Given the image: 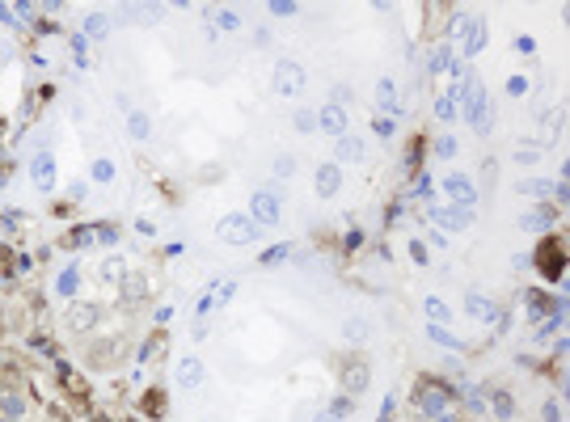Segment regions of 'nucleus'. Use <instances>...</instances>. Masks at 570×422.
Returning <instances> with one entry per match:
<instances>
[{
	"mask_svg": "<svg viewBox=\"0 0 570 422\" xmlns=\"http://www.w3.org/2000/svg\"><path fill=\"white\" fill-rule=\"evenodd\" d=\"M216 233H220V241H229V245H254L258 241V224L250 215H224L216 224Z\"/></svg>",
	"mask_w": 570,
	"mask_h": 422,
	"instance_id": "obj_1",
	"label": "nucleus"
},
{
	"mask_svg": "<svg viewBox=\"0 0 570 422\" xmlns=\"http://www.w3.org/2000/svg\"><path fill=\"white\" fill-rule=\"evenodd\" d=\"M250 220L262 228V224H279V198L270 194V190H258L254 194V203H250Z\"/></svg>",
	"mask_w": 570,
	"mask_h": 422,
	"instance_id": "obj_2",
	"label": "nucleus"
},
{
	"mask_svg": "<svg viewBox=\"0 0 570 422\" xmlns=\"http://www.w3.org/2000/svg\"><path fill=\"white\" fill-rule=\"evenodd\" d=\"M275 89L279 93H300L305 89V68L292 64V60H279L275 64Z\"/></svg>",
	"mask_w": 570,
	"mask_h": 422,
	"instance_id": "obj_3",
	"label": "nucleus"
},
{
	"mask_svg": "<svg viewBox=\"0 0 570 422\" xmlns=\"http://www.w3.org/2000/svg\"><path fill=\"white\" fill-rule=\"evenodd\" d=\"M173 376H178V388H199L203 384V359L199 355H182Z\"/></svg>",
	"mask_w": 570,
	"mask_h": 422,
	"instance_id": "obj_4",
	"label": "nucleus"
},
{
	"mask_svg": "<svg viewBox=\"0 0 570 422\" xmlns=\"http://www.w3.org/2000/svg\"><path fill=\"white\" fill-rule=\"evenodd\" d=\"M317 131L342 140V135H346V110H342V106H326V110L317 114Z\"/></svg>",
	"mask_w": 570,
	"mask_h": 422,
	"instance_id": "obj_5",
	"label": "nucleus"
},
{
	"mask_svg": "<svg viewBox=\"0 0 570 422\" xmlns=\"http://www.w3.org/2000/svg\"><path fill=\"white\" fill-rule=\"evenodd\" d=\"M443 190H448V198L456 207H474V198H478V190H474V182L469 178H448L443 182Z\"/></svg>",
	"mask_w": 570,
	"mask_h": 422,
	"instance_id": "obj_6",
	"label": "nucleus"
},
{
	"mask_svg": "<svg viewBox=\"0 0 570 422\" xmlns=\"http://www.w3.org/2000/svg\"><path fill=\"white\" fill-rule=\"evenodd\" d=\"M338 186H342L338 165H321V169H317V194H321V198H334V194H338Z\"/></svg>",
	"mask_w": 570,
	"mask_h": 422,
	"instance_id": "obj_7",
	"label": "nucleus"
},
{
	"mask_svg": "<svg viewBox=\"0 0 570 422\" xmlns=\"http://www.w3.org/2000/svg\"><path fill=\"white\" fill-rule=\"evenodd\" d=\"M30 173H34V186H42V190H51V186H55V161L47 157V153H38V157H34Z\"/></svg>",
	"mask_w": 570,
	"mask_h": 422,
	"instance_id": "obj_8",
	"label": "nucleus"
},
{
	"mask_svg": "<svg viewBox=\"0 0 570 422\" xmlns=\"http://www.w3.org/2000/svg\"><path fill=\"white\" fill-rule=\"evenodd\" d=\"M435 220H439L443 228H465L469 220H474V207H439Z\"/></svg>",
	"mask_w": 570,
	"mask_h": 422,
	"instance_id": "obj_9",
	"label": "nucleus"
},
{
	"mask_svg": "<svg viewBox=\"0 0 570 422\" xmlns=\"http://www.w3.org/2000/svg\"><path fill=\"white\" fill-rule=\"evenodd\" d=\"M465 304H469V313H474V317H482V321H494V317H499V313H494V304L486 300V295H474V291H469V295H465Z\"/></svg>",
	"mask_w": 570,
	"mask_h": 422,
	"instance_id": "obj_10",
	"label": "nucleus"
},
{
	"mask_svg": "<svg viewBox=\"0 0 570 422\" xmlns=\"http://www.w3.org/2000/svg\"><path fill=\"white\" fill-rule=\"evenodd\" d=\"M359 157H363V140L342 135V140H338V161H359Z\"/></svg>",
	"mask_w": 570,
	"mask_h": 422,
	"instance_id": "obj_11",
	"label": "nucleus"
},
{
	"mask_svg": "<svg viewBox=\"0 0 570 422\" xmlns=\"http://www.w3.org/2000/svg\"><path fill=\"white\" fill-rule=\"evenodd\" d=\"M122 270H127V262H122V258H106V262H102V279H106V283H118Z\"/></svg>",
	"mask_w": 570,
	"mask_h": 422,
	"instance_id": "obj_12",
	"label": "nucleus"
},
{
	"mask_svg": "<svg viewBox=\"0 0 570 422\" xmlns=\"http://www.w3.org/2000/svg\"><path fill=\"white\" fill-rule=\"evenodd\" d=\"M148 131H153V127H148L144 114H127V135L131 140H148Z\"/></svg>",
	"mask_w": 570,
	"mask_h": 422,
	"instance_id": "obj_13",
	"label": "nucleus"
},
{
	"mask_svg": "<svg viewBox=\"0 0 570 422\" xmlns=\"http://www.w3.org/2000/svg\"><path fill=\"white\" fill-rule=\"evenodd\" d=\"M292 127L296 131H317V110H296L292 114Z\"/></svg>",
	"mask_w": 570,
	"mask_h": 422,
	"instance_id": "obj_14",
	"label": "nucleus"
},
{
	"mask_svg": "<svg viewBox=\"0 0 570 422\" xmlns=\"http://www.w3.org/2000/svg\"><path fill=\"white\" fill-rule=\"evenodd\" d=\"M93 317H97V308H93V304H77V308H72V326L85 330V326H93Z\"/></svg>",
	"mask_w": 570,
	"mask_h": 422,
	"instance_id": "obj_15",
	"label": "nucleus"
},
{
	"mask_svg": "<svg viewBox=\"0 0 570 422\" xmlns=\"http://www.w3.org/2000/svg\"><path fill=\"white\" fill-rule=\"evenodd\" d=\"M342 334L351 338V342H363V338H367V321H363V317H351V321L342 326Z\"/></svg>",
	"mask_w": 570,
	"mask_h": 422,
	"instance_id": "obj_16",
	"label": "nucleus"
},
{
	"mask_svg": "<svg viewBox=\"0 0 570 422\" xmlns=\"http://www.w3.org/2000/svg\"><path fill=\"white\" fill-rule=\"evenodd\" d=\"M427 317L435 321V326H443V321H452V313H448V304H443V300H435V295H431V300H427Z\"/></svg>",
	"mask_w": 570,
	"mask_h": 422,
	"instance_id": "obj_17",
	"label": "nucleus"
},
{
	"mask_svg": "<svg viewBox=\"0 0 570 422\" xmlns=\"http://www.w3.org/2000/svg\"><path fill=\"white\" fill-rule=\"evenodd\" d=\"M55 291H60V295H68V300H72V295H77V270H64V275L55 279Z\"/></svg>",
	"mask_w": 570,
	"mask_h": 422,
	"instance_id": "obj_18",
	"label": "nucleus"
},
{
	"mask_svg": "<svg viewBox=\"0 0 570 422\" xmlns=\"http://www.w3.org/2000/svg\"><path fill=\"white\" fill-rule=\"evenodd\" d=\"M545 224H549V211H545V207L532 211V215H524V228H528V233H541Z\"/></svg>",
	"mask_w": 570,
	"mask_h": 422,
	"instance_id": "obj_19",
	"label": "nucleus"
},
{
	"mask_svg": "<svg viewBox=\"0 0 570 422\" xmlns=\"http://www.w3.org/2000/svg\"><path fill=\"white\" fill-rule=\"evenodd\" d=\"M376 97H380V106H398V89H393V81H380V89H376Z\"/></svg>",
	"mask_w": 570,
	"mask_h": 422,
	"instance_id": "obj_20",
	"label": "nucleus"
},
{
	"mask_svg": "<svg viewBox=\"0 0 570 422\" xmlns=\"http://www.w3.org/2000/svg\"><path fill=\"white\" fill-rule=\"evenodd\" d=\"M114 178V165L110 161H93V182H110Z\"/></svg>",
	"mask_w": 570,
	"mask_h": 422,
	"instance_id": "obj_21",
	"label": "nucleus"
},
{
	"mask_svg": "<svg viewBox=\"0 0 570 422\" xmlns=\"http://www.w3.org/2000/svg\"><path fill=\"white\" fill-rule=\"evenodd\" d=\"M220 30H241V13L224 9V13H220Z\"/></svg>",
	"mask_w": 570,
	"mask_h": 422,
	"instance_id": "obj_22",
	"label": "nucleus"
},
{
	"mask_svg": "<svg viewBox=\"0 0 570 422\" xmlns=\"http://www.w3.org/2000/svg\"><path fill=\"white\" fill-rule=\"evenodd\" d=\"M431 338H435V342H443V346H461L448 330H443V326H431Z\"/></svg>",
	"mask_w": 570,
	"mask_h": 422,
	"instance_id": "obj_23",
	"label": "nucleus"
},
{
	"mask_svg": "<svg viewBox=\"0 0 570 422\" xmlns=\"http://www.w3.org/2000/svg\"><path fill=\"white\" fill-rule=\"evenodd\" d=\"M435 153H439V157H456V140H452V135H443Z\"/></svg>",
	"mask_w": 570,
	"mask_h": 422,
	"instance_id": "obj_24",
	"label": "nucleus"
},
{
	"mask_svg": "<svg viewBox=\"0 0 570 422\" xmlns=\"http://www.w3.org/2000/svg\"><path fill=\"white\" fill-rule=\"evenodd\" d=\"M519 190H524V194H545V190H549V182H541V178H532V182H524V186H519Z\"/></svg>",
	"mask_w": 570,
	"mask_h": 422,
	"instance_id": "obj_25",
	"label": "nucleus"
},
{
	"mask_svg": "<svg viewBox=\"0 0 570 422\" xmlns=\"http://www.w3.org/2000/svg\"><path fill=\"white\" fill-rule=\"evenodd\" d=\"M452 110H456V102H452V97H439V106H435V114H439V118H452Z\"/></svg>",
	"mask_w": 570,
	"mask_h": 422,
	"instance_id": "obj_26",
	"label": "nucleus"
},
{
	"mask_svg": "<svg viewBox=\"0 0 570 422\" xmlns=\"http://www.w3.org/2000/svg\"><path fill=\"white\" fill-rule=\"evenodd\" d=\"M287 254H292V245H275V250H270V254H262V258H266V262H283Z\"/></svg>",
	"mask_w": 570,
	"mask_h": 422,
	"instance_id": "obj_27",
	"label": "nucleus"
},
{
	"mask_svg": "<svg viewBox=\"0 0 570 422\" xmlns=\"http://www.w3.org/2000/svg\"><path fill=\"white\" fill-rule=\"evenodd\" d=\"M524 89H528V81H524V77H511V81H507V93H511V97H519Z\"/></svg>",
	"mask_w": 570,
	"mask_h": 422,
	"instance_id": "obj_28",
	"label": "nucleus"
},
{
	"mask_svg": "<svg viewBox=\"0 0 570 422\" xmlns=\"http://www.w3.org/2000/svg\"><path fill=\"white\" fill-rule=\"evenodd\" d=\"M346 384L359 388V384H363V367H346Z\"/></svg>",
	"mask_w": 570,
	"mask_h": 422,
	"instance_id": "obj_29",
	"label": "nucleus"
},
{
	"mask_svg": "<svg viewBox=\"0 0 570 422\" xmlns=\"http://www.w3.org/2000/svg\"><path fill=\"white\" fill-rule=\"evenodd\" d=\"M85 30H89V34H106V21H102V17H89Z\"/></svg>",
	"mask_w": 570,
	"mask_h": 422,
	"instance_id": "obj_30",
	"label": "nucleus"
},
{
	"mask_svg": "<svg viewBox=\"0 0 570 422\" xmlns=\"http://www.w3.org/2000/svg\"><path fill=\"white\" fill-rule=\"evenodd\" d=\"M317 422H338V410H326V414H321Z\"/></svg>",
	"mask_w": 570,
	"mask_h": 422,
	"instance_id": "obj_31",
	"label": "nucleus"
}]
</instances>
